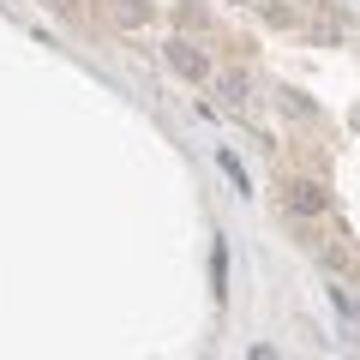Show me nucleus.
Returning a JSON list of instances; mask_svg holds the SVG:
<instances>
[{"mask_svg": "<svg viewBox=\"0 0 360 360\" xmlns=\"http://www.w3.org/2000/svg\"><path fill=\"white\" fill-rule=\"evenodd\" d=\"M330 312L342 319V330H348V336H360V307L348 300V288H336V283H330Z\"/></svg>", "mask_w": 360, "mask_h": 360, "instance_id": "3", "label": "nucleus"}, {"mask_svg": "<svg viewBox=\"0 0 360 360\" xmlns=\"http://www.w3.org/2000/svg\"><path fill=\"white\" fill-rule=\"evenodd\" d=\"M217 168H222V174H229L234 186L246 193V168H240V156H234V150H217Z\"/></svg>", "mask_w": 360, "mask_h": 360, "instance_id": "5", "label": "nucleus"}, {"mask_svg": "<svg viewBox=\"0 0 360 360\" xmlns=\"http://www.w3.org/2000/svg\"><path fill=\"white\" fill-rule=\"evenodd\" d=\"M210 283H217V295H229V252L222 246H210Z\"/></svg>", "mask_w": 360, "mask_h": 360, "instance_id": "4", "label": "nucleus"}, {"mask_svg": "<svg viewBox=\"0 0 360 360\" xmlns=\"http://www.w3.org/2000/svg\"><path fill=\"white\" fill-rule=\"evenodd\" d=\"M234 6H252V0H234Z\"/></svg>", "mask_w": 360, "mask_h": 360, "instance_id": "8", "label": "nucleus"}, {"mask_svg": "<svg viewBox=\"0 0 360 360\" xmlns=\"http://www.w3.org/2000/svg\"><path fill=\"white\" fill-rule=\"evenodd\" d=\"M115 18H120V25H144V18H150V6H115Z\"/></svg>", "mask_w": 360, "mask_h": 360, "instance_id": "6", "label": "nucleus"}, {"mask_svg": "<svg viewBox=\"0 0 360 360\" xmlns=\"http://www.w3.org/2000/svg\"><path fill=\"white\" fill-rule=\"evenodd\" d=\"M222 96L229 103H246V78H222Z\"/></svg>", "mask_w": 360, "mask_h": 360, "instance_id": "7", "label": "nucleus"}, {"mask_svg": "<svg viewBox=\"0 0 360 360\" xmlns=\"http://www.w3.org/2000/svg\"><path fill=\"white\" fill-rule=\"evenodd\" d=\"M162 54H168V66H174V72L186 78V84H205V78H210V60H205V49H193L186 37H174Z\"/></svg>", "mask_w": 360, "mask_h": 360, "instance_id": "2", "label": "nucleus"}, {"mask_svg": "<svg viewBox=\"0 0 360 360\" xmlns=\"http://www.w3.org/2000/svg\"><path fill=\"white\" fill-rule=\"evenodd\" d=\"M283 210L312 222V217H324V210H330V198H324L319 180H283Z\"/></svg>", "mask_w": 360, "mask_h": 360, "instance_id": "1", "label": "nucleus"}]
</instances>
